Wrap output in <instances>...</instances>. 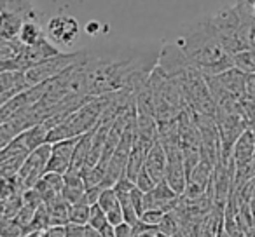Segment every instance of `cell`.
<instances>
[{
  "mask_svg": "<svg viewBox=\"0 0 255 237\" xmlns=\"http://www.w3.org/2000/svg\"><path fill=\"white\" fill-rule=\"evenodd\" d=\"M161 49L154 46H112L84 51L82 65L88 75L89 96H105L119 91L138 94L157 68Z\"/></svg>",
  "mask_w": 255,
  "mask_h": 237,
  "instance_id": "cell-1",
  "label": "cell"
},
{
  "mask_svg": "<svg viewBox=\"0 0 255 237\" xmlns=\"http://www.w3.org/2000/svg\"><path fill=\"white\" fill-rule=\"evenodd\" d=\"M173 42L184 54V60L189 67L201 72L205 77L219 75L229 68H234V54L227 49L222 35L215 28L210 16L198 18L184 25Z\"/></svg>",
  "mask_w": 255,
  "mask_h": 237,
  "instance_id": "cell-2",
  "label": "cell"
},
{
  "mask_svg": "<svg viewBox=\"0 0 255 237\" xmlns=\"http://www.w3.org/2000/svg\"><path fill=\"white\" fill-rule=\"evenodd\" d=\"M109 103H110V94L93 96L84 106L75 110L67 121L61 122L54 129H51L49 136H47V143L53 145V143L63 142V140L81 138L82 135L96 129L102 124L103 113H105Z\"/></svg>",
  "mask_w": 255,
  "mask_h": 237,
  "instance_id": "cell-3",
  "label": "cell"
},
{
  "mask_svg": "<svg viewBox=\"0 0 255 237\" xmlns=\"http://www.w3.org/2000/svg\"><path fill=\"white\" fill-rule=\"evenodd\" d=\"M84 58V51H75V53H61L60 56H54L51 60L44 61V63L37 65V67L26 70V79H28L30 85H37L47 82L51 79L58 77L60 74H63L67 68H70L72 65L79 63Z\"/></svg>",
  "mask_w": 255,
  "mask_h": 237,
  "instance_id": "cell-4",
  "label": "cell"
},
{
  "mask_svg": "<svg viewBox=\"0 0 255 237\" xmlns=\"http://www.w3.org/2000/svg\"><path fill=\"white\" fill-rule=\"evenodd\" d=\"M51 150H53V145L46 143V145L39 147V149L33 150V152L26 157L25 164H23L21 171H19V174H18L21 183L25 185V188H33L40 181V178L47 173Z\"/></svg>",
  "mask_w": 255,
  "mask_h": 237,
  "instance_id": "cell-5",
  "label": "cell"
},
{
  "mask_svg": "<svg viewBox=\"0 0 255 237\" xmlns=\"http://www.w3.org/2000/svg\"><path fill=\"white\" fill-rule=\"evenodd\" d=\"M81 33L77 19L72 16H54L47 21V35L58 46H72Z\"/></svg>",
  "mask_w": 255,
  "mask_h": 237,
  "instance_id": "cell-6",
  "label": "cell"
},
{
  "mask_svg": "<svg viewBox=\"0 0 255 237\" xmlns=\"http://www.w3.org/2000/svg\"><path fill=\"white\" fill-rule=\"evenodd\" d=\"M77 142H79V138H70V140H63V142L53 143V150H51V159H49V166H47V173L65 174L68 169H70Z\"/></svg>",
  "mask_w": 255,
  "mask_h": 237,
  "instance_id": "cell-7",
  "label": "cell"
},
{
  "mask_svg": "<svg viewBox=\"0 0 255 237\" xmlns=\"http://www.w3.org/2000/svg\"><path fill=\"white\" fill-rule=\"evenodd\" d=\"M28 79L26 74L21 70H11V72H0V103L4 105L5 101H9L14 96L25 92L26 89H30Z\"/></svg>",
  "mask_w": 255,
  "mask_h": 237,
  "instance_id": "cell-8",
  "label": "cell"
},
{
  "mask_svg": "<svg viewBox=\"0 0 255 237\" xmlns=\"http://www.w3.org/2000/svg\"><path fill=\"white\" fill-rule=\"evenodd\" d=\"M166 167H168V156H166V150H164L163 143L157 140L150 150L147 152V159H145V169L147 173L152 176V180L156 183L164 180L166 176Z\"/></svg>",
  "mask_w": 255,
  "mask_h": 237,
  "instance_id": "cell-9",
  "label": "cell"
},
{
  "mask_svg": "<svg viewBox=\"0 0 255 237\" xmlns=\"http://www.w3.org/2000/svg\"><path fill=\"white\" fill-rule=\"evenodd\" d=\"M86 188L88 187H86L84 178H82L81 171L68 169L67 173H65V185H63V192H61V195H63V197L67 199L72 206L82 202L84 194H86Z\"/></svg>",
  "mask_w": 255,
  "mask_h": 237,
  "instance_id": "cell-10",
  "label": "cell"
},
{
  "mask_svg": "<svg viewBox=\"0 0 255 237\" xmlns=\"http://www.w3.org/2000/svg\"><path fill=\"white\" fill-rule=\"evenodd\" d=\"M63 185H65V174L46 173L33 188H37V192L42 195L44 204H47V202H51L53 199L60 197L61 192H63Z\"/></svg>",
  "mask_w": 255,
  "mask_h": 237,
  "instance_id": "cell-11",
  "label": "cell"
},
{
  "mask_svg": "<svg viewBox=\"0 0 255 237\" xmlns=\"http://www.w3.org/2000/svg\"><path fill=\"white\" fill-rule=\"evenodd\" d=\"M98 206L107 213V218H109L110 225H119V223L124 222V211H123V206H121V201L117 197L116 190L114 187L105 188L98 201Z\"/></svg>",
  "mask_w": 255,
  "mask_h": 237,
  "instance_id": "cell-12",
  "label": "cell"
},
{
  "mask_svg": "<svg viewBox=\"0 0 255 237\" xmlns=\"http://www.w3.org/2000/svg\"><path fill=\"white\" fill-rule=\"evenodd\" d=\"M233 159L234 166H241L255 159V133L252 129H247L236 142L233 149Z\"/></svg>",
  "mask_w": 255,
  "mask_h": 237,
  "instance_id": "cell-13",
  "label": "cell"
},
{
  "mask_svg": "<svg viewBox=\"0 0 255 237\" xmlns=\"http://www.w3.org/2000/svg\"><path fill=\"white\" fill-rule=\"evenodd\" d=\"M47 209H49V216H51V227H67L70 223V209L72 204L63 197L53 199L51 202H47Z\"/></svg>",
  "mask_w": 255,
  "mask_h": 237,
  "instance_id": "cell-14",
  "label": "cell"
},
{
  "mask_svg": "<svg viewBox=\"0 0 255 237\" xmlns=\"http://www.w3.org/2000/svg\"><path fill=\"white\" fill-rule=\"evenodd\" d=\"M25 21V18L14 14V12H2L0 14V37H2V40L18 39Z\"/></svg>",
  "mask_w": 255,
  "mask_h": 237,
  "instance_id": "cell-15",
  "label": "cell"
},
{
  "mask_svg": "<svg viewBox=\"0 0 255 237\" xmlns=\"http://www.w3.org/2000/svg\"><path fill=\"white\" fill-rule=\"evenodd\" d=\"M0 7H2V12H14L25 18L26 21L39 19V12L32 0H0Z\"/></svg>",
  "mask_w": 255,
  "mask_h": 237,
  "instance_id": "cell-16",
  "label": "cell"
},
{
  "mask_svg": "<svg viewBox=\"0 0 255 237\" xmlns=\"http://www.w3.org/2000/svg\"><path fill=\"white\" fill-rule=\"evenodd\" d=\"M19 40H21L25 46H33V44H39L40 40L46 39V33H44L42 26L39 25L37 19H28V21L23 23V28L19 32Z\"/></svg>",
  "mask_w": 255,
  "mask_h": 237,
  "instance_id": "cell-17",
  "label": "cell"
},
{
  "mask_svg": "<svg viewBox=\"0 0 255 237\" xmlns=\"http://www.w3.org/2000/svg\"><path fill=\"white\" fill-rule=\"evenodd\" d=\"M23 49H25V44L19 39L12 40H2L0 42V65L12 63L21 56Z\"/></svg>",
  "mask_w": 255,
  "mask_h": 237,
  "instance_id": "cell-18",
  "label": "cell"
},
{
  "mask_svg": "<svg viewBox=\"0 0 255 237\" xmlns=\"http://www.w3.org/2000/svg\"><path fill=\"white\" fill-rule=\"evenodd\" d=\"M234 68L247 75H255V49H243L233 56Z\"/></svg>",
  "mask_w": 255,
  "mask_h": 237,
  "instance_id": "cell-19",
  "label": "cell"
},
{
  "mask_svg": "<svg viewBox=\"0 0 255 237\" xmlns=\"http://www.w3.org/2000/svg\"><path fill=\"white\" fill-rule=\"evenodd\" d=\"M157 227H159L161 234H164V236H168V237H175L182 230V220H180V216L177 215V211L173 209V211H168L166 215H164L163 222Z\"/></svg>",
  "mask_w": 255,
  "mask_h": 237,
  "instance_id": "cell-20",
  "label": "cell"
},
{
  "mask_svg": "<svg viewBox=\"0 0 255 237\" xmlns=\"http://www.w3.org/2000/svg\"><path fill=\"white\" fill-rule=\"evenodd\" d=\"M23 194H25V192H19V194H14L12 197L2 201V218H16V215H18L23 206H25Z\"/></svg>",
  "mask_w": 255,
  "mask_h": 237,
  "instance_id": "cell-21",
  "label": "cell"
},
{
  "mask_svg": "<svg viewBox=\"0 0 255 237\" xmlns=\"http://www.w3.org/2000/svg\"><path fill=\"white\" fill-rule=\"evenodd\" d=\"M51 227V216H49V209H47L46 204H42L39 209H37L35 216H33V222L30 223V227L25 230L26 232H44Z\"/></svg>",
  "mask_w": 255,
  "mask_h": 237,
  "instance_id": "cell-22",
  "label": "cell"
},
{
  "mask_svg": "<svg viewBox=\"0 0 255 237\" xmlns=\"http://www.w3.org/2000/svg\"><path fill=\"white\" fill-rule=\"evenodd\" d=\"M89 220H91V206L84 204V202H79V204L72 206L70 223H75V225H89Z\"/></svg>",
  "mask_w": 255,
  "mask_h": 237,
  "instance_id": "cell-23",
  "label": "cell"
},
{
  "mask_svg": "<svg viewBox=\"0 0 255 237\" xmlns=\"http://www.w3.org/2000/svg\"><path fill=\"white\" fill-rule=\"evenodd\" d=\"M23 234H25V230L14 218H2L0 237H21Z\"/></svg>",
  "mask_w": 255,
  "mask_h": 237,
  "instance_id": "cell-24",
  "label": "cell"
},
{
  "mask_svg": "<svg viewBox=\"0 0 255 237\" xmlns=\"http://www.w3.org/2000/svg\"><path fill=\"white\" fill-rule=\"evenodd\" d=\"M89 225L95 227V229L100 230V232H102L105 227L110 225L109 218H107V213L103 211V209L100 208L98 204L91 206V220H89Z\"/></svg>",
  "mask_w": 255,
  "mask_h": 237,
  "instance_id": "cell-25",
  "label": "cell"
},
{
  "mask_svg": "<svg viewBox=\"0 0 255 237\" xmlns=\"http://www.w3.org/2000/svg\"><path fill=\"white\" fill-rule=\"evenodd\" d=\"M37 209L39 208H33V206H28V204H25L21 208V211L16 215V222L21 225V229L23 230H26L30 227V223L33 222V216H35V213H37Z\"/></svg>",
  "mask_w": 255,
  "mask_h": 237,
  "instance_id": "cell-26",
  "label": "cell"
},
{
  "mask_svg": "<svg viewBox=\"0 0 255 237\" xmlns=\"http://www.w3.org/2000/svg\"><path fill=\"white\" fill-rule=\"evenodd\" d=\"M135 237H163V234L157 225H149L140 220L135 225Z\"/></svg>",
  "mask_w": 255,
  "mask_h": 237,
  "instance_id": "cell-27",
  "label": "cell"
},
{
  "mask_svg": "<svg viewBox=\"0 0 255 237\" xmlns=\"http://www.w3.org/2000/svg\"><path fill=\"white\" fill-rule=\"evenodd\" d=\"M135 185L140 188V190H142V192H145V194H147V192H150V190H152V188L156 187L157 183L152 180V176H150V174L147 173V169H145V167H143V169L140 171V174H138V176H136Z\"/></svg>",
  "mask_w": 255,
  "mask_h": 237,
  "instance_id": "cell-28",
  "label": "cell"
},
{
  "mask_svg": "<svg viewBox=\"0 0 255 237\" xmlns=\"http://www.w3.org/2000/svg\"><path fill=\"white\" fill-rule=\"evenodd\" d=\"M103 190H105V187H102V185H96V187H88V188H86V194H84L82 202H84V204H88V206L98 204Z\"/></svg>",
  "mask_w": 255,
  "mask_h": 237,
  "instance_id": "cell-29",
  "label": "cell"
},
{
  "mask_svg": "<svg viewBox=\"0 0 255 237\" xmlns=\"http://www.w3.org/2000/svg\"><path fill=\"white\" fill-rule=\"evenodd\" d=\"M164 215H166V211H163V209H145L140 220L143 223H149V225H159L163 222Z\"/></svg>",
  "mask_w": 255,
  "mask_h": 237,
  "instance_id": "cell-30",
  "label": "cell"
},
{
  "mask_svg": "<svg viewBox=\"0 0 255 237\" xmlns=\"http://www.w3.org/2000/svg\"><path fill=\"white\" fill-rule=\"evenodd\" d=\"M114 232H116V237H135V225L123 222L114 227Z\"/></svg>",
  "mask_w": 255,
  "mask_h": 237,
  "instance_id": "cell-31",
  "label": "cell"
},
{
  "mask_svg": "<svg viewBox=\"0 0 255 237\" xmlns=\"http://www.w3.org/2000/svg\"><path fill=\"white\" fill-rule=\"evenodd\" d=\"M84 227L86 225H75V223H68V225L65 227L67 237H82V234H84Z\"/></svg>",
  "mask_w": 255,
  "mask_h": 237,
  "instance_id": "cell-32",
  "label": "cell"
},
{
  "mask_svg": "<svg viewBox=\"0 0 255 237\" xmlns=\"http://www.w3.org/2000/svg\"><path fill=\"white\" fill-rule=\"evenodd\" d=\"M40 237H67V232H65V227H49L40 234Z\"/></svg>",
  "mask_w": 255,
  "mask_h": 237,
  "instance_id": "cell-33",
  "label": "cell"
},
{
  "mask_svg": "<svg viewBox=\"0 0 255 237\" xmlns=\"http://www.w3.org/2000/svg\"><path fill=\"white\" fill-rule=\"evenodd\" d=\"M247 99H255V75L247 77Z\"/></svg>",
  "mask_w": 255,
  "mask_h": 237,
  "instance_id": "cell-34",
  "label": "cell"
},
{
  "mask_svg": "<svg viewBox=\"0 0 255 237\" xmlns=\"http://www.w3.org/2000/svg\"><path fill=\"white\" fill-rule=\"evenodd\" d=\"M82 237H103L102 232L100 230H96L95 227L91 225H86L84 227V234H82Z\"/></svg>",
  "mask_w": 255,
  "mask_h": 237,
  "instance_id": "cell-35",
  "label": "cell"
},
{
  "mask_svg": "<svg viewBox=\"0 0 255 237\" xmlns=\"http://www.w3.org/2000/svg\"><path fill=\"white\" fill-rule=\"evenodd\" d=\"M102 236L103 237H116V232H114V225H109L102 230Z\"/></svg>",
  "mask_w": 255,
  "mask_h": 237,
  "instance_id": "cell-36",
  "label": "cell"
},
{
  "mask_svg": "<svg viewBox=\"0 0 255 237\" xmlns=\"http://www.w3.org/2000/svg\"><path fill=\"white\" fill-rule=\"evenodd\" d=\"M86 30H88V33H89V35H95V33L100 30V25H98V23H95V21H93V23H89V25H88V28H86Z\"/></svg>",
  "mask_w": 255,
  "mask_h": 237,
  "instance_id": "cell-37",
  "label": "cell"
},
{
  "mask_svg": "<svg viewBox=\"0 0 255 237\" xmlns=\"http://www.w3.org/2000/svg\"><path fill=\"white\" fill-rule=\"evenodd\" d=\"M238 2H243V4L252 5V7H254V4H255V0H238Z\"/></svg>",
  "mask_w": 255,
  "mask_h": 237,
  "instance_id": "cell-38",
  "label": "cell"
},
{
  "mask_svg": "<svg viewBox=\"0 0 255 237\" xmlns=\"http://www.w3.org/2000/svg\"><path fill=\"white\" fill-rule=\"evenodd\" d=\"M254 11H255V4H254Z\"/></svg>",
  "mask_w": 255,
  "mask_h": 237,
  "instance_id": "cell-39",
  "label": "cell"
}]
</instances>
